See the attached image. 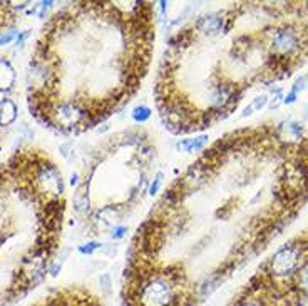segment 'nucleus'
I'll list each match as a JSON object with an SVG mask.
<instances>
[{
    "mask_svg": "<svg viewBox=\"0 0 308 306\" xmlns=\"http://www.w3.org/2000/svg\"><path fill=\"white\" fill-rule=\"evenodd\" d=\"M127 231H129V229H127V226L126 224H121V226H116V228H112V231H111V234H109V236H111V239H122L124 236H126L127 234Z\"/></svg>",
    "mask_w": 308,
    "mask_h": 306,
    "instance_id": "nucleus-8",
    "label": "nucleus"
},
{
    "mask_svg": "<svg viewBox=\"0 0 308 306\" xmlns=\"http://www.w3.org/2000/svg\"><path fill=\"white\" fill-rule=\"evenodd\" d=\"M161 184H163V172H156V176H154V181L151 183V187H149V194L151 196H156L157 191H159Z\"/></svg>",
    "mask_w": 308,
    "mask_h": 306,
    "instance_id": "nucleus-9",
    "label": "nucleus"
},
{
    "mask_svg": "<svg viewBox=\"0 0 308 306\" xmlns=\"http://www.w3.org/2000/svg\"><path fill=\"white\" fill-rule=\"evenodd\" d=\"M157 146L142 126L106 136L91 151L72 204L87 238L111 233L144 203L156 176Z\"/></svg>",
    "mask_w": 308,
    "mask_h": 306,
    "instance_id": "nucleus-4",
    "label": "nucleus"
},
{
    "mask_svg": "<svg viewBox=\"0 0 308 306\" xmlns=\"http://www.w3.org/2000/svg\"><path fill=\"white\" fill-rule=\"evenodd\" d=\"M29 35H31V30H25V32H22V35H18L17 44H18V45H22V44L25 42V39H27Z\"/></svg>",
    "mask_w": 308,
    "mask_h": 306,
    "instance_id": "nucleus-13",
    "label": "nucleus"
},
{
    "mask_svg": "<svg viewBox=\"0 0 308 306\" xmlns=\"http://www.w3.org/2000/svg\"><path fill=\"white\" fill-rule=\"evenodd\" d=\"M266 102H268V97L266 96H260V97H257V99H253L251 101V104L245 109V112L241 114V117L253 114V111H260V109H263L266 105Z\"/></svg>",
    "mask_w": 308,
    "mask_h": 306,
    "instance_id": "nucleus-7",
    "label": "nucleus"
},
{
    "mask_svg": "<svg viewBox=\"0 0 308 306\" xmlns=\"http://www.w3.org/2000/svg\"><path fill=\"white\" fill-rule=\"evenodd\" d=\"M151 117V109L146 107V105H141V107H136L133 112V120L139 126H142V124L146 122V120Z\"/></svg>",
    "mask_w": 308,
    "mask_h": 306,
    "instance_id": "nucleus-6",
    "label": "nucleus"
},
{
    "mask_svg": "<svg viewBox=\"0 0 308 306\" xmlns=\"http://www.w3.org/2000/svg\"><path fill=\"white\" fill-rule=\"evenodd\" d=\"M16 39V32H2L0 34V45H5Z\"/></svg>",
    "mask_w": 308,
    "mask_h": 306,
    "instance_id": "nucleus-12",
    "label": "nucleus"
},
{
    "mask_svg": "<svg viewBox=\"0 0 308 306\" xmlns=\"http://www.w3.org/2000/svg\"><path fill=\"white\" fill-rule=\"evenodd\" d=\"M101 286H103V291H104V296H107L109 293H111V278H109V274H103L101 276Z\"/></svg>",
    "mask_w": 308,
    "mask_h": 306,
    "instance_id": "nucleus-11",
    "label": "nucleus"
},
{
    "mask_svg": "<svg viewBox=\"0 0 308 306\" xmlns=\"http://www.w3.org/2000/svg\"><path fill=\"white\" fill-rule=\"evenodd\" d=\"M209 137L208 134H200L198 137L193 139H183L181 142H178V149L185 151V153H200L208 144Z\"/></svg>",
    "mask_w": 308,
    "mask_h": 306,
    "instance_id": "nucleus-5",
    "label": "nucleus"
},
{
    "mask_svg": "<svg viewBox=\"0 0 308 306\" xmlns=\"http://www.w3.org/2000/svg\"><path fill=\"white\" fill-rule=\"evenodd\" d=\"M154 44V2L69 3L44 25L34 49L29 111L61 134L96 129L141 90Z\"/></svg>",
    "mask_w": 308,
    "mask_h": 306,
    "instance_id": "nucleus-2",
    "label": "nucleus"
},
{
    "mask_svg": "<svg viewBox=\"0 0 308 306\" xmlns=\"http://www.w3.org/2000/svg\"><path fill=\"white\" fill-rule=\"evenodd\" d=\"M245 3L201 14L166 40L153 96L163 126L174 136L203 134L238 109L255 82L288 77L298 59L276 47L281 24L243 29Z\"/></svg>",
    "mask_w": 308,
    "mask_h": 306,
    "instance_id": "nucleus-3",
    "label": "nucleus"
},
{
    "mask_svg": "<svg viewBox=\"0 0 308 306\" xmlns=\"http://www.w3.org/2000/svg\"><path fill=\"white\" fill-rule=\"evenodd\" d=\"M101 246V243H97V241H89V243L82 244V246H79V251L82 253V255H91V253L96 251L97 248Z\"/></svg>",
    "mask_w": 308,
    "mask_h": 306,
    "instance_id": "nucleus-10",
    "label": "nucleus"
},
{
    "mask_svg": "<svg viewBox=\"0 0 308 306\" xmlns=\"http://www.w3.org/2000/svg\"><path fill=\"white\" fill-rule=\"evenodd\" d=\"M283 129L221 136L159 194L126 251L124 306H200L290 221L246 219L265 192H248Z\"/></svg>",
    "mask_w": 308,
    "mask_h": 306,
    "instance_id": "nucleus-1",
    "label": "nucleus"
}]
</instances>
